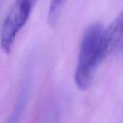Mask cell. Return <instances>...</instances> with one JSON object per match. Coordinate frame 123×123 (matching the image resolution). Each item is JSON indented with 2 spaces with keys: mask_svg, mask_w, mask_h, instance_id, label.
<instances>
[{
  "mask_svg": "<svg viewBox=\"0 0 123 123\" xmlns=\"http://www.w3.org/2000/svg\"><path fill=\"white\" fill-rule=\"evenodd\" d=\"M104 30L101 23L95 22L88 26L83 33L74 76L81 90L90 87L97 67L107 57L103 44Z\"/></svg>",
  "mask_w": 123,
  "mask_h": 123,
  "instance_id": "6da1fadb",
  "label": "cell"
},
{
  "mask_svg": "<svg viewBox=\"0 0 123 123\" xmlns=\"http://www.w3.org/2000/svg\"><path fill=\"white\" fill-rule=\"evenodd\" d=\"M37 0H14L3 22L1 30V46L9 54L17 35L27 22Z\"/></svg>",
  "mask_w": 123,
  "mask_h": 123,
  "instance_id": "7a4b0ae2",
  "label": "cell"
},
{
  "mask_svg": "<svg viewBox=\"0 0 123 123\" xmlns=\"http://www.w3.org/2000/svg\"><path fill=\"white\" fill-rule=\"evenodd\" d=\"M123 40V9L111 24L104 30L103 44L107 56L115 50Z\"/></svg>",
  "mask_w": 123,
  "mask_h": 123,
  "instance_id": "3957f363",
  "label": "cell"
},
{
  "mask_svg": "<svg viewBox=\"0 0 123 123\" xmlns=\"http://www.w3.org/2000/svg\"><path fill=\"white\" fill-rule=\"evenodd\" d=\"M66 0H50L48 14V22L50 27H54L57 22L63 5Z\"/></svg>",
  "mask_w": 123,
  "mask_h": 123,
  "instance_id": "277c9868",
  "label": "cell"
}]
</instances>
